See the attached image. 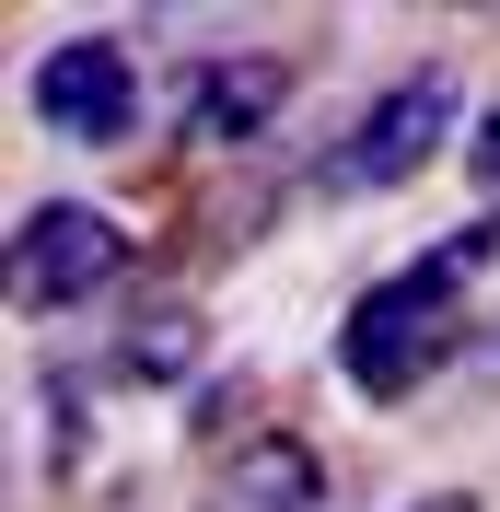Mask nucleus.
Listing matches in <instances>:
<instances>
[{"instance_id": "f257e3e1", "label": "nucleus", "mask_w": 500, "mask_h": 512, "mask_svg": "<svg viewBox=\"0 0 500 512\" xmlns=\"http://www.w3.org/2000/svg\"><path fill=\"white\" fill-rule=\"evenodd\" d=\"M489 245H500V222H466V233H442L431 256H407L396 280H373L361 303H349V315H338V373H349V396L396 408V396H419L454 350H477V338H466V280H477V256H489Z\"/></svg>"}, {"instance_id": "f03ea898", "label": "nucleus", "mask_w": 500, "mask_h": 512, "mask_svg": "<svg viewBox=\"0 0 500 512\" xmlns=\"http://www.w3.org/2000/svg\"><path fill=\"white\" fill-rule=\"evenodd\" d=\"M442 140H454V70H407V82H384V94L338 128V152H326V198H384V187H407Z\"/></svg>"}, {"instance_id": "7ed1b4c3", "label": "nucleus", "mask_w": 500, "mask_h": 512, "mask_svg": "<svg viewBox=\"0 0 500 512\" xmlns=\"http://www.w3.org/2000/svg\"><path fill=\"white\" fill-rule=\"evenodd\" d=\"M117 268H128V233L105 222V210H82V198H47V210H24V233H12V303H24V315L94 303Z\"/></svg>"}, {"instance_id": "20e7f679", "label": "nucleus", "mask_w": 500, "mask_h": 512, "mask_svg": "<svg viewBox=\"0 0 500 512\" xmlns=\"http://www.w3.org/2000/svg\"><path fill=\"white\" fill-rule=\"evenodd\" d=\"M24 105H35V128H59L82 152H117L128 128H140V59H128L117 35H70V47L35 59Z\"/></svg>"}, {"instance_id": "39448f33", "label": "nucleus", "mask_w": 500, "mask_h": 512, "mask_svg": "<svg viewBox=\"0 0 500 512\" xmlns=\"http://www.w3.org/2000/svg\"><path fill=\"white\" fill-rule=\"evenodd\" d=\"M198 512H338V466H326L303 431H245V443L210 454Z\"/></svg>"}, {"instance_id": "423d86ee", "label": "nucleus", "mask_w": 500, "mask_h": 512, "mask_svg": "<svg viewBox=\"0 0 500 512\" xmlns=\"http://www.w3.org/2000/svg\"><path fill=\"white\" fill-rule=\"evenodd\" d=\"M291 82H303V70L291 59H221V70H198V105H187V140H256V128L280 117L291 105Z\"/></svg>"}, {"instance_id": "0eeeda50", "label": "nucleus", "mask_w": 500, "mask_h": 512, "mask_svg": "<svg viewBox=\"0 0 500 512\" xmlns=\"http://www.w3.org/2000/svg\"><path fill=\"white\" fill-rule=\"evenodd\" d=\"M187 350H198V315H187V303H163V315H140V326L117 338V373H128V384H175Z\"/></svg>"}, {"instance_id": "6e6552de", "label": "nucleus", "mask_w": 500, "mask_h": 512, "mask_svg": "<svg viewBox=\"0 0 500 512\" xmlns=\"http://www.w3.org/2000/svg\"><path fill=\"white\" fill-rule=\"evenodd\" d=\"M466 175H477V187L500 198V94L477 105V128H466Z\"/></svg>"}, {"instance_id": "1a4fd4ad", "label": "nucleus", "mask_w": 500, "mask_h": 512, "mask_svg": "<svg viewBox=\"0 0 500 512\" xmlns=\"http://www.w3.org/2000/svg\"><path fill=\"white\" fill-rule=\"evenodd\" d=\"M477 373H489V384H500V315H489V326H477Z\"/></svg>"}, {"instance_id": "9d476101", "label": "nucleus", "mask_w": 500, "mask_h": 512, "mask_svg": "<svg viewBox=\"0 0 500 512\" xmlns=\"http://www.w3.org/2000/svg\"><path fill=\"white\" fill-rule=\"evenodd\" d=\"M407 512H477V501H466V489H442V501H407Z\"/></svg>"}]
</instances>
